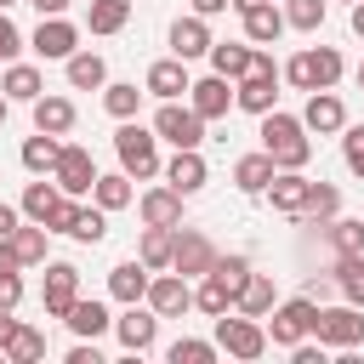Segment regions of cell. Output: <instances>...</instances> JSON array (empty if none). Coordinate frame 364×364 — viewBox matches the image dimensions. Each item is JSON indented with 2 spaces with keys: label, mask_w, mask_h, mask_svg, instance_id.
Returning a JSON list of instances; mask_svg holds the SVG:
<instances>
[{
  "label": "cell",
  "mask_w": 364,
  "mask_h": 364,
  "mask_svg": "<svg viewBox=\"0 0 364 364\" xmlns=\"http://www.w3.org/2000/svg\"><path fill=\"white\" fill-rule=\"evenodd\" d=\"M262 148L273 154L279 171H307V159H313V136H307L301 114H284V108L262 114Z\"/></svg>",
  "instance_id": "obj_1"
},
{
  "label": "cell",
  "mask_w": 364,
  "mask_h": 364,
  "mask_svg": "<svg viewBox=\"0 0 364 364\" xmlns=\"http://www.w3.org/2000/svg\"><path fill=\"white\" fill-rule=\"evenodd\" d=\"M114 154H119V171H131L136 182H154V176L165 171V165H159V131L142 125V119H119Z\"/></svg>",
  "instance_id": "obj_2"
},
{
  "label": "cell",
  "mask_w": 364,
  "mask_h": 364,
  "mask_svg": "<svg viewBox=\"0 0 364 364\" xmlns=\"http://www.w3.org/2000/svg\"><path fill=\"white\" fill-rule=\"evenodd\" d=\"M279 74H284V85H296V91H330V85L347 74V63H341L336 46H307V51H296Z\"/></svg>",
  "instance_id": "obj_3"
},
{
  "label": "cell",
  "mask_w": 364,
  "mask_h": 364,
  "mask_svg": "<svg viewBox=\"0 0 364 364\" xmlns=\"http://www.w3.org/2000/svg\"><path fill=\"white\" fill-rule=\"evenodd\" d=\"M216 347H222L228 358H239V364H256L273 341H267V324H262V318H250V313L233 307V313L216 318Z\"/></svg>",
  "instance_id": "obj_4"
},
{
  "label": "cell",
  "mask_w": 364,
  "mask_h": 364,
  "mask_svg": "<svg viewBox=\"0 0 364 364\" xmlns=\"http://www.w3.org/2000/svg\"><path fill=\"white\" fill-rule=\"evenodd\" d=\"M313 318H318V301H313V296H290V301H279V307L267 313V341L290 353L296 341L313 336Z\"/></svg>",
  "instance_id": "obj_5"
},
{
  "label": "cell",
  "mask_w": 364,
  "mask_h": 364,
  "mask_svg": "<svg viewBox=\"0 0 364 364\" xmlns=\"http://www.w3.org/2000/svg\"><path fill=\"white\" fill-rule=\"evenodd\" d=\"M97 159H91V148H80V142H63V154H57V165H51V182L68 193V199H85L91 188H97Z\"/></svg>",
  "instance_id": "obj_6"
},
{
  "label": "cell",
  "mask_w": 364,
  "mask_h": 364,
  "mask_svg": "<svg viewBox=\"0 0 364 364\" xmlns=\"http://www.w3.org/2000/svg\"><path fill=\"white\" fill-rule=\"evenodd\" d=\"M313 341H324V347H364V307H318V318H313Z\"/></svg>",
  "instance_id": "obj_7"
},
{
  "label": "cell",
  "mask_w": 364,
  "mask_h": 364,
  "mask_svg": "<svg viewBox=\"0 0 364 364\" xmlns=\"http://www.w3.org/2000/svg\"><path fill=\"white\" fill-rule=\"evenodd\" d=\"M28 51H34L40 63H68V57L80 51V23H68V17H40V28L28 34Z\"/></svg>",
  "instance_id": "obj_8"
},
{
  "label": "cell",
  "mask_w": 364,
  "mask_h": 364,
  "mask_svg": "<svg viewBox=\"0 0 364 364\" xmlns=\"http://www.w3.org/2000/svg\"><path fill=\"white\" fill-rule=\"evenodd\" d=\"M154 131H159V142H171V148H199V142H205V119L193 114V102H159Z\"/></svg>",
  "instance_id": "obj_9"
},
{
  "label": "cell",
  "mask_w": 364,
  "mask_h": 364,
  "mask_svg": "<svg viewBox=\"0 0 364 364\" xmlns=\"http://www.w3.org/2000/svg\"><path fill=\"white\" fill-rule=\"evenodd\" d=\"M216 245L199 233V228H176V250H171V267L182 273V279H205L210 267H216Z\"/></svg>",
  "instance_id": "obj_10"
},
{
  "label": "cell",
  "mask_w": 364,
  "mask_h": 364,
  "mask_svg": "<svg viewBox=\"0 0 364 364\" xmlns=\"http://www.w3.org/2000/svg\"><path fill=\"white\" fill-rule=\"evenodd\" d=\"M74 301H80V267L74 262H46V284H40L46 318H63Z\"/></svg>",
  "instance_id": "obj_11"
},
{
  "label": "cell",
  "mask_w": 364,
  "mask_h": 364,
  "mask_svg": "<svg viewBox=\"0 0 364 364\" xmlns=\"http://www.w3.org/2000/svg\"><path fill=\"white\" fill-rule=\"evenodd\" d=\"M142 301H148L159 318H182V313L193 307V284H188L176 267H165V273H154V279H148V296H142Z\"/></svg>",
  "instance_id": "obj_12"
},
{
  "label": "cell",
  "mask_w": 364,
  "mask_h": 364,
  "mask_svg": "<svg viewBox=\"0 0 364 364\" xmlns=\"http://www.w3.org/2000/svg\"><path fill=\"white\" fill-rule=\"evenodd\" d=\"M114 336H119L125 353H148V347L159 341V313H154L148 301H125V313L114 318Z\"/></svg>",
  "instance_id": "obj_13"
},
{
  "label": "cell",
  "mask_w": 364,
  "mask_h": 364,
  "mask_svg": "<svg viewBox=\"0 0 364 364\" xmlns=\"http://www.w3.org/2000/svg\"><path fill=\"white\" fill-rule=\"evenodd\" d=\"M188 85H193V74H188V63H182V57H159V63H148V74H142V91H148V97H159V102L188 97Z\"/></svg>",
  "instance_id": "obj_14"
},
{
  "label": "cell",
  "mask_w": 364,
  "mask_h": 364,
  "mask_svg": "<svg viewBox=\"0 0 364 364\" xmlns=\"http://www.w3.org/2000/svg\"><path fill=\"white\" fill-rule=\"evenodd\" d=\"M210 17H199V11H188V17H176L171 23V57H182V63H193V57H210Z\"/></svg>",
  "instance_id": "obj_15"
},
{
  "label": "cell",
  "mask_w": 364,
  "mask_h": 364,
  "mask_svg": "<svg viewBox=\"0 0 364 364\" xmlns=\"http://www.w3.org/2000/svg\"><path fill=\"white\" fill-rule=\"evenodd\" d=\"M279 80L284 74H245V80H233V108H245V114H273L279 108Z\"/></svg>",
  "instance_id": "obj_16"
},
{
  "label": "cell",
  "mask_w": 364,
  "mask_h": 364,
  "mask_svg": "<svg viewBox=\"0 0 364 364\" xmlns=\"http://www.w3.org/2000/svg\"><path fill=\"white\" fill-rule=\"evenodd\" d=\"M188 102H193V114H199L205 125H210V119H228V108H233V80L205 74V80L188 85Z\"/></svg>",
  "instance_id": "obj_17"
},
{
  "label": "cell",
  "mask_w": 364,
  "mask_h": 364,
  "mask_svg": "<svg viewBox=\"0 0 364 364\" xmlns=\"http://www.w3.org/2000/svg\"><path fill=\"white\" fill-rule=\"evenodd\" d=\"M301 125H307V131H318V136H341V125H347V102L336 97V85H330V91H307Z\"/></svg>",
  "instance_id": "obj_18"
},
{
  "label": "cell",
  "mask_w": 364,
  "mask_h": 364,
  "mask_svg": "<svg viewBox=\"0 0 364 364\" xmlns=\"http://www.w3.org/2000/svg\"><path fill=\"white\" fill-rule=\"evenodd\" d=\"M307 193H313V176H301V171H279V176L267 182L273 210H279V216H290V222H301V216H307Z\"/></svg>",
  "instance_id": "obj_19"
},
{
  "label": "cell",
  "mask_w": 364,
  "mask_h": 364,
  "mask_svg": "<svg viewBox=\"0 0 364 364\" xmlns=\"http://www.w3.org/2000/svg\"><path fill=\"white\" fill-rule=\"evenodd\" d=\"M165 182H171L176 193H188V199H193V193L210 182V165H205V154H199V148H176V154H171V165H165Z\"/></svg>",
  "instance_id": "obj_20"
},
{
  "label": "cell",
  "mask_w": 364,
  "mask_h": 364,
  "mask_svg": "<svg viewBox=\"0 0 364 364\" xmlns=\"http://www.w3.org/2000/svg\"><path fill=\"white\" fill-rule=\"evenodd\" d=\"M182 205H188V193H176L171 182H165V188H148V193L136 199V210H142L148 228H182Z\"/></svg>",
  "instance_id": "obj_21"
},
{
  "label": "cell",
  "mask_w": 364,
  "mask_h": 364,
  "mask_svg": "<svg viewBox=\"0 0 364 364\" xmlns=\"http://www.w3.org/2000/svg\"><path fill=\"white\" fill-rule=\"evenodd\" d=\"M239 23H245V40H250V46H273V40L290 28V23H284V6H273V0L239 11Z\"/></svg>",
  "instance_id": "obj_22"
},
{
  "label": "cell",
  "mask_w": 364,
  "mask_h": 364,
  "mask_svg": "<svg viewBox=\"0 0 364 364\" xmlns=\"http://www.w3.org/2000/svg\"><path fill=\"white\" fill-rule=\"evenodd\" d=\"M34 108V131H51V136H68L74 131V119H80V108H74V97H57V91H46L40 102H28Z\"/></svg>",
  "instance_id": "obj_23"
},
{
  "label": "cell",
  "mask_w": 364,
  "mask_h": 364,
  "mask_svg": "<svg viewBox=\"0 0 364 364\" xmlns=\"http://www.w3.org/2000/svg\"><path fill=\"white\" fill-rule=\"evenodd\" d=\"M279 176V165H273V154L267 148H256V154H239L233 159V188L239 193H267V182Z\"/></svg>",
  "instance_id": "obj_24"
},
{
  "label": "cell",
  "mask_w": 364,
  "mask_h": 364,
  "mask_svg": "<svg viewBox=\"0 0 364 364\" xmlns=\"http://www.w3.org/2000/svg\"><path fill=\"white\" fill-rule=\"evenodd\" d=\"M148 279H154V267L142 262V256H131V262H119L114 273H108V296L125 307V301H142L148 296Z\"/></svg>",
  "instance_id": "obj_25"
},
{
  "label": "cell",
  "mask_w": 364,
  "mask_h": 364,
  "mask_svg": "<svg viewBox=\"0 0 364 364\" xmlns=\"http://www.w3.org/2000/svg\"><path fill=\"white\" fill-rule=\"evenodd\" d=\"M250 63H256V46L250 40H216L210 46V74H222V80H245Z\"/></svg>",
  "instance_id": "obj_26"
},
{
  "label": "cell",
  "mask_w": 364,
  "mask_h": 364,
  "mask_svg": "<svg viewBox=\"0 0 364 364\" xmlns=\"http://www.w3.org/2000/svg\"><path fill=\"white\" fill-rule=\"evenodd\" d=\"M0 91H6L11 102H40V97H46V74H40L34 63H6V68H0Z\"/></svg>",
  "instance_id": "obj_27"
},
{
  "label": "cell",
  "mask_w": 364,
  "mask_h": 364,
  "mask_svg": "<svg viewBox=\"0 0 364 364\" xmlns=\"http://www.w3.org/2000/svg\"><path fill=\"white\" fill-rule=\"evenodd\" d=\"M233 301H239V290H233L222 273H205V279L193 284V307H199L205 318H222V313H233Z\"/></svg>",
  "instance_id": "obj_28"
},
{
  "label": "cell",
  "mask_w": 364,
  "mask_h": 364,
  "mask_svg": "<svg viewBox=\"0 0 364 364\" xmlns=\"http://www.w3.org/2000/svg\"><path fill=\"white\" fill-rule=\"evenodd\" d=\"M63 324H68V330H74L80 341H97V336H108V330H114L108 307H102V301H85V296H80V301H74V307L63 313Z\"/></svg>",
  "instance_id": "obj_29"
},
{
  "label": "cell",
  "mask_w": 364,
  "mask_h": 364,
  "mask_svg": "<svg viewBox=\"0 0 364 364\" xmlns=\"http://www.w3.org/2000/svg\"><path fill=\"white\" fill-rule=\"evenodd\" d=\"M239 313H250V318H267L273 307H279V290H273V273H250L245 284H239V301H233Z\"/></svg>",
  "instance_id": "obj_30"
},
{
  "label": "cell",
  "mask_w": 364,
  "mask_h": 364,
  "mask_svg": "<svg viewBox=\"0 0 364 364\" xmlns=\"http://www.w3.org/2000/svg\"><path fill=\"white\" fill-rule=\"evenodd\" d=\"M0 358H11V364H40V358H46V330L17 318V330H11L6 347H0Z\"/></svg>",
  "instance_id": "obj_31"
},
{
  "label": "cell",
  "mask_w": 364,
  "mask_h": 364,
  "mask_svg": "<svg viewBox=\"0 0 364 364\" xmlns=\"http://www.w3.org/2000/svg\"><path fill=\"white\" fill-rule=\"evenodd\" d=\"M63 74H68L74 91H102V85H108V63H102L97 51H74V57L63 63Z\"/></svg>",
  "instance_id": "obj_32"
},
{
  "label": "cell",
  "mask_w": 364,
  "mask_h": 364,
  "mask_svg": "<svg viewBox=\"0 0 364 364\" xmlns=\"http://www.w3.org/2000/svg\"><path fill=\"white\" fill-rule=\"evenodd\" d=\"M57 154H63V136H51V131H34L28 142H23V171L28 176H51V165H57Z\"/></svg>",
  "instance_id": "obj_33"
},
{
  "label": "cell",
  "mask_w": 364,
  "mask_h": 364,
  "mask_svg": "<svg viewBox=\"0 0 364 364\" xmlns=\"http://www.w3.org/2000/svg\"><path fill=\"white\" fill-rule=\"evenodd\" d=\"M171 250H176V228H148L142 222V239H136V256L154 267V273H165L171 267Z\"/></svg>",
  "instance_id": "obj_34"
},
{
  "label": "cell",
  "mask_w": 364,
  "mask_h": 364,
  "mask_svg": "<svg viewBox=\"0 0 364 364\" xmlns=\"http://www.w3.org/2000/svg\"><path fill=\"white\" fill-rule=\"evenodd\" d=\"M136 176L131 171H108V176H97V188H91V199L102 205V210H125L131 199H136V188H131Z\"/></svg>",
  "instance_id": "obj_35"
},
{
  "label": "cell",
  "mask_w": 364,
  "mask_h": 364,
  "mask_svg": "<svg viewBox=\"0 0 364 364\" xmlns=\"http://www.w3.org/2000/svg\"><path fill=\"white\" fill-rule=\"evenodd\" d=\"M46 239H51V228H46V222H28V216L17 222V233H11V250L23 256V267H40V262H46Z\"/></svg>",
  "instance_id": "obj_36"
},
{
  "label": "cell",
  "mask_w": 364,
  "mask_h": 364,
  "mask_svg": "<svg viewBox=\"0 0 364 364\" xmlns=\"http://www.w3.org/2000/svg\"><path fill=\"white\" fill-rule=\"evenodd\" d=\"M131 23V0H91L85 6V28L91 34H119Z\"/></svg>",
  "instance_id": "obj_37"
},
{
  "label": "cell",
  "mask_w": 364,
  "mask_h": 364,
  "mask_svg": "<svg viewBox=\"0 0 364 364\" xmlns=\"http://www.w3.org/2000/svg\"><path fill=\"white\" fill-rule=\"evenodd\" d=\"M17 205H23V216H28V222H51V210L63 205V188H57V182H28Z\"/></svg>",
  "instance_id": "obj_38"
},
{
  "label": "cell",
  "mask_w": 364,
  "mask_h": 364,
  "mask_svg": "<svg viewBox=\"0 0 364 364\" xmlns=\"http://www.w3.org/2000/svg\"><path fill=\"white\" fill-rule=\"evenodd\" d=\"M68 239H80V245H102V239H108V210H102L97 199H91V205H80V210H74Z\"/></svg>",
  "instance_id": "obj_39"
},
{
  "label": "cell",
  "mask_w": 364,
  "mask_h": 364,
  "mask_svg": "<svg viewBox=\"0 0 364 364\" xmlns=\"http://www.w3.org/2000/svg\"><path fill=\"white\" fill-rule=\"evenodd\" d=\"M318 228H324V239H330V250H336V256L364 250V222H353V216H330V222H318Z\"/></svg>",
  "instance_id": "obj_40"
},
{
  "label": "cell",
  "mask_w": 364,
  "mask_h": 364,
  "mask_svg": "<svg viewBox=\"0 0 364 364\" xmlns=\"http://www.w3.org/2000/svg\"><path fill=\"white\" fill-rule=\"evenodd\" d=\"M336 290H341L353 307H364V250H353V256H336Z\"/></svg>",
  "instance_id": "obj_41"
},
{
  "label": "cell",
  "mask_w": 364,
  "mask_h": 364,
  "mask_svg": "<svg viewBox=\"0 0 364 364\" xmlns=\"http://www.w3.org/2000/svg\"><path fill=\"white\" fill-rule=\"evenodd\" d=\"M102 108H108L114 119H136V108H142V91H136L131 80H108V85H102Z\"/></svg>",
  "instance_id": "obj_42"
},
{
  "label": "cell",
  "mask_w": 364,
  "mask_h": 364,
  "mask_svg": "<svg viewBox=\"0 0 364 364\" xmlns=\"http://www.w3.org/2000/svg\"><path fill=\"white\" fill-rule=\"evenodd\" d=\"M324 11H330V0H284V23L301 28V34H318L324 28Z\"/></svg>",
  "instance_id": "obj_43"
},
{
  "label": "cell",
  "mask_w": 364,
  "mask_h": 364,
  "mask_svg": "<svg viewBox=\"0 0 364 364\" xmlns=\"http://www.w3.org/2000/svg\"><path fill=\"white\" fill-rule=\"evenodd\" d=\"M216 353H222L216 341H199V336H182V341H171V353H165V358H171V364H210Z\"/></svg>",
  "instance_id": "obj_44"
},
{
  "label": "cell",
  "mask_w": 364,
  "mask_h": 364,
  "mask_svg": "<svg viewBox=\"0 0 364 364\" xmlns=\"http://www.w3.org/2000/svg\"><path fill=\"white\" fill-rule=\"evenodd\" d=\"M336 210H341V188H336V182H313V193H307V216H313V222H330Z\"/></svg>",
  "instance_id": "obj_45"
},
{
  "label": "cell",
  "mask_w": 364,
  "mask_h": 364,
  "mask_svg": "<svg viewBox=\"0 0 364 364\" xmlns=\"http://www.w3.org/2000/svg\"><path fill=\"white\" fill-rule=\"evenodd\" d=\"M341 165L364 182V125H341Z\"/></svg>",
  "instance_id": "obj_46"
},
{
  "label": "cell",
  "mask_w": 364,
  "mask_h": 364,
  "mask_svg": "<svg viewBox=\"0 0 364 364\" xmlns=\"http://www.w3.org/2000/svg\"><path fill=\"white\" fill-rule=\"evenodd\" d=\"M210 273H222V279H228V284L239 290V284H245V279H250L256 267H250V256H239V250H233V256H216V267H210Z\"/></svg>",
  "instance_id": "obj_47"
},
{
  "label": "cell",
  "mask_w": 364,
  "mask_h": 364,
  "mask_svg": "<svg viewBox=\"0 0 364 364\" xmlns=\"http://www.w3.org/2000/svg\"><path fill=\"white\" fill-rule=\"evenodd\" d=\"M23 46H28V40L17 34V23H11V11H0V57H6V63H17V51H23Z\"/></svg>",
  "instance_id": "obj_48"
},
{
  "label": "cell",
  "mask_w": 364,
  "mask_h": 364,
  "mask_svg": "<svg viewBox=\"0 0 364 364\" xmlns=\"http://www.w3.org/2000/svg\"><path fill=\"white\" fill-rule=\"evenodd\" d=\"M17 301H23V267L0 273V307H11V313H17Z\"/></svg>",
  "instance_id": "obj_49"
},
{
  "label": "cell",
  "mask_w": 364,
  "mask_h": 364,
  "mask_svg": "<svg viewBox=\"0 0 364 364\" xmlns=\"http://www.w3.org/2000/svg\"><path fill=\"white\" fill-rule=\"evenodd\" d=\"M68 364H102L97 341H74V347H68Z\"/></svg>",
  "instance_id": "obj_50"
},
{
  "label": "cell",
  "mask_w": 364,
  "mask_h": 364,
  "mask_svg": "<svg viewBox=\"0 0 364 364\" xmlns=\"http://www.w3.org/2000/svg\"><path fill=\"white\" fill-rule=\"evenodd\" d=\"M17 222H23V205H6V199H0V239H11Z\"/></svg>",
  "instance_id": "obj_51"
},
{
  "label": "cell",
  "mask_w": 364,
  "mask_h": 364,
  "mask_svg": "<svg viewBox=\"0 0 364 364\" xmlns=\"http://www.w3.org/2000/svg\"><path fill=\"white\" fill-rule=\"evenodd\" d=\"M290 358H296V364H324V341H318V347L296 341V347H290Z\"/></svg>",
  "instance_id": "obj_52"
},
{
  "label": "cell",
  "mask_w": 364,
  "mask_h": 364,
  "mask_svg": "<svg viewBox=\"0 0 364 364\" xmlns=\"http://www.w3.org/2000/svg\"><path fill=\"white\" fill-rule=\"evenodd\" d=\"M330 290H336V273H330V279H313V284H307V290H301V296H313V301H318V307H324V296H330Z\"/></svg>",
  "instance_id": "obj_53"
},
{
  "label": "cell",
  "mask_w": 364,
  "mask_h": 364,
  "mask_svg": "<svg viewBox=\"0 0 364 364\" xmlns=\"http://www.w3.org/2000/svg\"><path fill=\"white\" fill-rule=\"evenodd\" d=\"M23 6H34L40 17H63V11H68V0H23Z\"/></svg>",
  "instance_id": "obj_54"
},
{
  "label": "cell",
  "mask_w": 364,
  "mask_h": 364,
  "mask_svg": "<svg viewBox=\"0 0 364 364\" xmlns=\"http://www.w3.org/2000/svg\"><path fill=\"white\" fill-rule=\"evenodd\" d=\"M11 267H23V256L11 250V239H0V273H11Z\"/></svg>",
  "instance_id": "obj_55"
},
{
  "label": "cell",
  "mask_w": 364,
  "mask_h": 364,
  "mask_svg": "<svg viewBox=\"0 0 364 364\" xmlns=\"http://www.w3.org/2000/svg\"><path fill=\"white\" fill-rule=\"evenodd\" d=\"M228 6H233V0H193V11H199V17H222Z\"/></svg>",
  "instance_id": "obj_56"
},
{
  "label": "cell",
  "mask_w": 364,
  "mask_h": 364,
  "mask_svg": "<svg viewBox=\"0 0 364 364\" xmlns=\"http://www.w3.org/2000/svg\"><path fill=\"white\" fill-rule=\"evenodd\" d=\"M347 23H353V34L364 40V0H353V6H347Z\"/></svg>",
  "instance_id": "obj_57"
},
{
  "label": "cell",
  "mask_w": 364,
  "mask_h": 364,
  "mask_svg": "<svg viewBox=\"0 0 364 364\" xmlns=\"http://www.w3.org/2000/svg\"><path fill=\"white\" fill-rule=\"evenodd\" d=\"M17 330V318H11V307H0V347H6V336Z\"/></svg>",
  "instance_id": "obj_58"
},
{
  "label": "cell",
  "mask_w": 364,
  "mask_h": 364,
  "mask_svg": "<svg viewBox=\"0 0 364 364\" xmlns=\"http://www.w3.org/2000/svg\"><path fill=\"white\" fill-rule=\"evenodd\" d=\"M250 6H262V0H233V11H250Z\"/></svg>",
  "instance_id": "obj_59"
},
{
  "label": "cell",
  "mask_w": 364,
  "mask_h": 364,
  "mask_svg": "<svg viewBox=\"0 0 364 364\" xmlns=\"http://www.w3.org/2000/svg\"><path fill=\"white\" fill-rule=\"evenodd\" d=\"M353 85H358V91H364V63H358V68H353Z\"/></svg>",
  "instance_id": "obj_60"
},
{
  "label": "cell",
  "mask_w": 364,
  "mask_h": 364,
  "mask_svg": "<svg viewBox=\"0 0 364 364\" xmlns=\"http://www.w3.org/2000/svg\"><path fill=\"white\" fill-rule=\"evenodd\" d=\"M6 108H11V97H6V91H0V125H6Z\"/></svg>",
  "instance_id": "obj_61"
},
{
  "label": "cell",
  "mask_w": 364,
  "mask_h": 364,
  "mask_svg": "<svg viewBox=\"0 0 364 364\" xmlns=\"http://www.w3.org/2000/svg\"><path fill=\"white\" fill-rule=\"evenodd\" d=\"M11 6H23V0H0V11H11Z\"/></svg>",
  "instance_id": "obj_62"
},
{
  "label": "cell",
  "mask_w": 364,
  "mask_h": 364,
  "mask_svg": "<svg viewBox=\"0 0 364 364\" xmlns=\"http://www.w3.org/2000/svg\"><path fill=\"white\" fill-rule=\"evenodd\" d=\"M0 63H6V57H0Z\"/></svg>",
  "instance_id": "obj_63"
},
{
  "label": "cell",
  "mask_w": 364,
  "mask_h": 364,
  "mask_svg": "<svg viewBox=\"0 0 364 364\" xmlns=\"http://www.w3.org/2000/svg\"><path fill=\"white\" fill-rule=\"evenodd\" d=\"M347 6H353V0H347Z\"/></svg>",
  "instance_id": "obj_64"
}]
</instances>
